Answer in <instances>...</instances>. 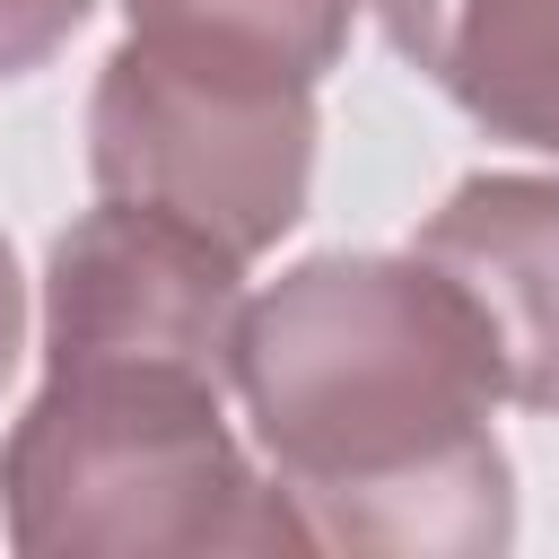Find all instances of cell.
<instances>
[{
	"instance_id": "obj_6",
	"label": "cell",
	"mask_w": 559,
	"mask_h": 559,
	"mask_svg": "<svg viewBox=\"0 0 559 559\" xmlns=\"http://www.w3.org/2000/svg\"><path fill=\"white\" fill-rule=\"evenodd\" d=\"M376 17L454 114L559 157V0H376Z\"/></svg>"
},
{
	"instance_id": "obj_1",
	"label": "cell",
	"mask_w": 559,
	"mask_h": 559,
	"mask_svg": "<svg viewBox=\"0 0 559 559\" xmlns=\"http://www.w3.org/2000/svg\"><path fill=\"white\" fill-rule=\"evenodd\" d=\"M236 393L314 550L489 559L515 542L498 367L419 253H306L245 297Z\"/></svg>"
},
{
	"instance_id": "obj_4",
	"label": "cell",
	"mask_w": 559,
	"mask_h": 559,
	"mask_svg": "<svg viewBox=\"0 0 559 559\" xmlns=\"http://www.w3.org/2000/svg\"><path fill=\"white\" fill-rule=\"evenodd\" d=\"M245 262L201 227L96 201L52 236L44 262V358H157L236 384Z\"/></svg>"
},
{
	"instance_id": "obj_9",
	"label": "cell",
	"mask_w": 559,
	"mask_h": 559,
	"mask_svg": "<svg viewBox=\"0 0 559 559\" xmlns=\"http://www.w3.org/2000/svg\"><path fill=\"white\" fill-rule=\"evenodd\" d=\"M17 349H26V280H17V253H9V236H0V384H9Z\"/></svg>"
},
{
	"instance_id": "obj_5",
	"label": "cell",
	"mask_w": 559,
	"mask_h": 559,
	"mask_svg": "<svg viewBox=\"0 0 559 559\" xmlns=\"http://www.w3.org/2000/svg\"><path fill=\"white\" fill-rule=\"evenodd\" d=\"M411 253L472 306L498 402L559 419V175H463Z\"/></svg>"
},
{
	"instance_id": "obj_2",
	"label": "cell",
	"mask_w": 559,
	"mask_h": 559,
	"mask_svg": "<svg viewBox=\"0 0 559 559\" xmlns=\"http://www.w3.org/2000/svg\"><path fill=\"white\" fill-rule=\"evenodd\" d=\"M227 384L157 358H44L0 437V524L26 559H271L314 550L227 428Z\"/></svg>"
},
{
	"instance_id": "obj_3",
	"label": "cell",
	"mask_w": 559,
	"mask_h": 559,
	"mask_svg": "<svg viewBox=\"0 0 559 559\" xmlns=\"http://www.w3.org/2000/svg\"><path fill=\"white\" fill-rule=\"evenodd\" d=\"M314 87L218 70L122 35L87 96V175L105 201L166 210L227 245L236 262L271 253L314 192Z\"/></svg>"
},
{
	"instance_id": "obj_8",
	"label": "cell",
	"mask_w": 559,
	"mask_h": 559,
	"mask_svg": "<svg viewBox=\"0 0 559 559\" xmlns=\"http://www.w3.org/2000/svg\"><path fill=\"white\" fill-rule=\"evenodd\" d=\"M79 17H87V0H0V79L44 70L79 35Z\"/></svg>"
},
{
	"instance_id": "obj_7",
	"label": "cell",
	"mask_w": 559,
	"mask_h": 559,
	"mask_svg": "<svg viewBox=\"0 0 559 559\" xmlns=\"http://www.w3.org/2000/svg\"><path fill=\"white\" fill-rule=\"evenodd\" d=\"M122 26L183 61L323 87V70H341L349 52L358 0H122Z\"/></svg>"
}]
</instances>
